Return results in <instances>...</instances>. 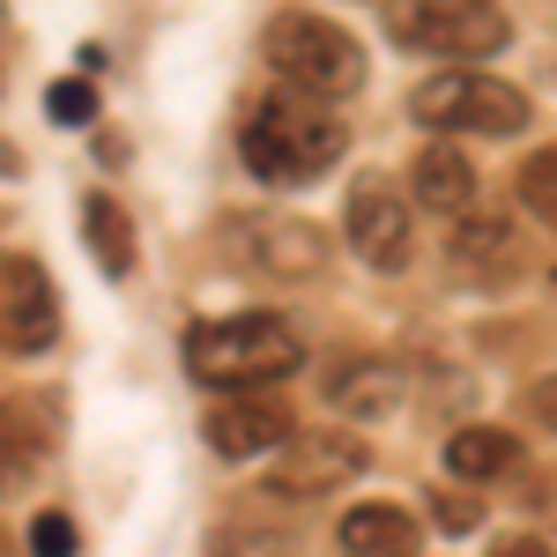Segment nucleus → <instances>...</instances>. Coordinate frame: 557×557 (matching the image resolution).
Segmentation results:
<instances>
[{"mask_svg":"<svg viewBox=\"0 0 557 557\" xmlns=\"http://www.w3.org/2000/svg\"><path fill=\"white\" fill-rule=\"evenodd\" d=\"M45 454H52V424H45V409H38V401H23V394H8V401H0V498H23L30 475L45 469Z\"/></svg>","mask_w":557,"mask_h":557,"instance_id":"obj_13","label":"nucleus"},{"mask_svg":"<svg viewBox=\"0 0 557 557\" xmlns=\"http://www.w3.org/2000/svg\"><path fill=\"white\" fill-rule=\"evenodd\" d=\"M446 475L454 483H506L520 475V438L513 431H491V424H469L446 438Z\"/></svg>","mask_w":557,"mask_h":557,"instance_id":"obj_16","label":"nucleus"},{"mask_svg":"<svg viewBox=\"0 0 557 557\" xmlns=\"http://www.w3.org/2000/svg\"><path fill=\"white\" fill-rule=\"evenodd\" d=\"M209 557H298V535L260 528V520H223L209 535Z\"/></svg>","mask_w":557,"mask_h":557,"instance_id":"obj_18","label":"nucleus"},{"mask_svg":"<svg viewBox=\"0 0 557 557\" xmlns=\"http://www.w3.org/2000/svg\"><path fill=\"white\" fill-rule=\"evenodd\" d=\"M483 557H557V550L543 543V535H498V543H491Z\"/></svg>","mask_w":557,"mask_h":557,"instance_id":"obj_24","label":"nucleus"},{"mask_svg":"<svg viewBox=\"0 0 557 557\" xmlns=\"http://www.w3.org/2000/svg\"><path fill=\"white\" fill-rule=\"evenodd\" d=\"M45 112H52L60 127H89V120H97V89L89 83H52L45 89Z\"/></svg>","mask_w":557,"mask_h":557,"instance_id":"obj_20","label":"nucleus"},{"mask_svg":"<svg viewBox=\"0 0 557 557\" xmlns=\"http://www.w3.org/2000/svg\"><path fill=\"white\" fill-rule=\"evenodd\" d=\"M298 364H305L298 327L275 312H231V320H201L186 335V372L215 394H260V386L290 380Z\"/></svg>","mask_w":557,"mask_h":557,"instance_id":"obj_2","label":"nucleus"},{"mask_svg":"<svg viewBox=\"0 0 557 557\" xmlns=\"http://www.w3.org/2000/svg\"><path fill=\"white\" fill-rule=\"evenodd\" d=\"M409 194H417V209H431V215H469L475 164L454 141H431V149H417V164H409Z\"/></svg>","mask_w":557,"mask_h":557,"instance_id":"obj_15","label":"nucleus"},{"mask_svg":"<svg viewBox=\"0 0 557 557\" xmlns=\"http://www.w3.org/2000/svg\"><path fill=\"white\" fill-rule=\"evenodd\" d=\"M528 417H535L543 431H557V380H535V386H528Z\"/></svg>","mask_w":557,"mask_h":557,"instance_id":"obj_23","label":"nucleus"},{"mask_svg":"<svg viewBox=\"0 0 557 557\" xmlns=\"http://www.w3.org/2000/svg\"><path fill=\"white\" fill-rule=\"evenodd\" d=\"M431 520H438L446 535H475V528H483V506H475V491H438V498H431Z\"/></svg>","mask_w":557,"mask_h":557,"instance_id":"obj_21","label":"nucleus"},{"mask_svg":"<svg viewBox=\"0 0 557 557\" xmlns=\"http://www.w3.org/2000/svg\"><path fill=\"white\" fill-rule=\"evenodd\" d=\"M30 550H38V557H75V550H83V543H75V520H67V513H38V520H30Z\"/></svg>","mask_w":557,"mask_h":557,"instance_id":"obj_22","label":"nucleus"},{"mask_svg":"<svg viewBox=\"0 0 557 557\" xmlns=\"http://www.w3.org/2000/svg\"><path fill=\"white\" fill-rule=\"evenodd\" d=\"M268 67H275L283 89H305V97L335 104L349 89H364V45L327 15H275L268 23Z\"/></svg>","mask_w":557,"mask_h":557,"instance_id":"obj_3","label":"nucleus"},{"mask_svg":"<svg viewBox=\"0 0 557 557\" xmlns=\"http://www.w3.org/2000/svg\"><path fill=\"white\" fill-rule=\"evenodd\" d=\"M83 238H89V253H97V268H104L112 283L134 275V223L112 194H89L83 201Z\"/></svg>","mask_w":557,"mask_h":557,"instance_id":"obj_17","label":"nucleus"},{"mask_svg":"<svg viewBox=\"0 0 557 557\" xmlns=\"http://www.w3.org/2000/svg\"><path fill=\"white\" fill-rule=\"evenodd\" d=\"M372 469V446L357 438V431H290L275 454H268V491L275 498H327V491H343L357 475Z\"/></svg>","mask_w":557,"mask_h":557,"instance_id":"obj_7","label":"nucleus"},{"mask_svg":"<svg viewBox=\"0 0 557 557\" xmlns=\"http://www.w3.org/2000/svg\"><path fill=\"white\" fill-rule=\"evenodd\" d=\"M520 201H528V215H543L557 231V149H535L520 164Z\"/></svg>","mask_w":557,"mask_h":557,"instance_id":"obj_19","label":"nucleus"},{"mask_svg":"<svg viewBox=\"0 0 557 557\" xmlns=\"http://www.w3.org/2000/svg\"><path fill=\"white\" fill-rule=\"evenodd\" d=\"M409 120L431 134H520L528 127V97L498 75H475V67H446L417 83L409 97Z\"/></svg>","mask_w":557,"mask_h":557,"instance_id":"obj_5","label":"nucleus"},{"mask_svg":"<svg viewBox=\"0 0 557 557\" xmlns=\"http://www.w3.org/2000/svg\"><path fill=\"white\" fill-rule=\"evenodd\" d=\"M343 149H349V127L335 120V104L305 97V89L260 97L253 112H246V127H238V157L268 186H312V178L335 172Z\"/></svg>","mask_w":557,"mask_h":557,"instance_id":"obj_1","label":"nucleus"},{"mask_svg":"<svg viewBox=\"0 0 557 557\" xmlns=\"http://www.w3.org/2000/svg\"><path fill=\"white\" fill-rule=\"evenodd\" d=\"M401 364L394 357H343L335 372H327V409L349 417V424H380L401 409Z\"/></svg>","mask_w":557,"mask_h":557,"instance_id":"obj_11","label":"nucleus"},{"mask_svg":"<svg viewBox=\"0 0 557 557\" xmlns=\"http://www.w3.org/2000/svg\"><path fill=\"white\" fill-rule=\"evenodd\" d=\"M52 335H60L52 275H45L38 260L8 253L0 260V343L15 349V357H38V349H52Z\"/></svg>","mask_w":557,"mask_h":557,"instance_id":"obj_9","label":"nucleus"},{"mask_svg":"<svg viewBox=\"0 0 557 557\" xmlns=\"http://www.w3.org/2000/svg\"><path fill=\"white\" fill-rule=\"evenodd\" d=\"M446 268L461 283H513L520 275V238L506 215H461L446 238Z\"/></svg>","mask_w":557,"mask_h":557,"instance_id":"obj_12","label":"nucleus"},{"mask_svg":"<svg viewBox=\"0 0 557 557\" xmlns=\"http://www.w3.org/2000/svg\"><path fill=\"white\" fill-rule=\"evenodd\" d=\"M223 253L238 260L253 283H312L327 268V253H335V238L320 223H305V215H231L223 223Z\"/></svg>","mask_w":557,"mask_h":557,"instance_id":"obj_6","label":"nucleus"},{"mask_svg":"<svg viewBox=\"0 0 557 557\" xmlns=\"http://www.w3.org/2000/svg\"><path fill=\"white\" fill-rule=\"evenodd\" d=\"M335 535H343V557H417V543H424L417 513H409V506H394V498L349 506Z\"/></svg>","mask_w":557,"mask_h":557,"instance_id":"obj_14","label":"nucleus"},{"mask_svg":"<svg viewBox=\"0 0 557 557\" xmlns=\"http://www.w3.org/2000/svg\"><path fill=\"white\" fill-rule=\"evenodd\" d=\"M386 38L438 60H491L506 52L513 23L498 0H386Z\"/></svg>","mask_w":557,"mask_h":557,"instance_id":"obj_4","label":"nucleus"},{"mask_svg":"<svg viewBox=\"0 0 557 557\" xmlns=\"http://www.w3.org/2000/svg\"><path fill=\"white\" fill-rule=\"evenodd\" d=\"M343 238H349V253L364 260V268H380V275H401L409 268V201H401V186L386 172L349 178Z\"/></svg>","mask_w":557,"mask_h":557,"instance_id":"obj_8","label":"nucleus"},{"mask_svg":"<svg viewBox=\"0 0 557 557\" xmlns=\"http://www.w3.org/2000/svg\"><path fill=\"white\" fill-rule=\"evenodd\" d=\"M290 431L298 424H290L283 401H268V394H223L209 409V424H201V438H209L215 461H268Z\"/></svg>","mask_w":557,"mask_h":557,"instance_id":"obj_10","label":"nucleus"}]
</instances>
